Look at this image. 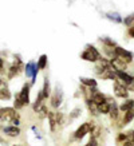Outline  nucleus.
<instances>
[{
	"instance_id": "nucleus-1",
	"label": "nucleus",
	"mask_w": 134,
	"mask_h": 146,
	"mask_svg": "<svg viewBox=\"0 0 134 146\" xmlns=\"http://www.w3.org/2000/svg\"><path fill=\"white\" fill-rule=\"evenodd\" d=\"M82 58H83L85 60H89V62H97V60H99L101 55H99V52L97 51V48H95V47L90 46V47H87V48L83 51Z\"/></svg>"
},
{
	"instance_id": "nucleus-2",
	"label": "nucleus",
	"mask_w": 134,
	"mask_h": 146,
	"mask_svg": "<svg viewBox=\"0 0 134 146\" xmlns=\"http://www.w3.org/2000/svg\"><path fill=\"white\" fill-rule=\"evenodd\" d=\"M114 52H115V56H118L119 59H122L125 63H130L133 60V54L126 51V50L121 48V47H115L114 48Z\"/></svg>"
},
{
	"instance_id": "nucleus-3",
	"label": "nucleus",
	"mask_w": 134,
	"mask_h": 146,
	"mask_svg": "<svg viewBox=\"0 0 134 146\" xmlns=\"http://www.w3.org/2000/svg\"><path fill=\"white\" fill-rule=\"evenodd\" d=\"M91 130H93V125L89 123V122H87V123L80 125V127L75 131V138H78V139H79V138H83L86 134L90 133Z\"/></svg>"
},
{
	"instance_id": "nucleus-4",
	"label": "nucleus",
	"mask_w": 134,
	"mask_h": 146,
	"mask_svg": "<svg viewBox=\"0 0 134 146\" xmlns=\"http://www.w3.org/2000/svg\"><path fill=\"white\" fill-rule=\"evenodd\" d=\"M91 101H93L94 103L98 106V105L103 103V102H106V97H105L102 93L97 91V90H95V87H93V90H91Z\"/></svg>"
},
{
	"instance_id": "nucleus-5",
	"label": "nucleus",
	"mask_w": 134,
	"mask_h": 146,
	"mask_svg": "<svg viewBox=\"0 0 134 146\" xmlns=\"http://www.w3.org/2000/svg\"><path fill=\"white\" fill-rule=\"evenodd\" d=\"M18 97H19V99H20V102L23 103V106L30 102V86H28V84H24V86H23L22 91H20V94H19Z\"/></svg>"
},
{
	"instance_id": "nucleus-6",
	"label": "nucleus",
	"mask_w": 134,
	"mask_h": 146,
	"mask_svg": "<svg viewBox=\"0 0 134 146\" xmlns=\"http://www.w3.org/2000/svg\"><path fill=\"white\" fill-rule=\"evenodd\" d=\"M110 66H111L115 71H125L126 63L123 62L122 59H119L118 56H115V58H113L111 60H110Z\"/></svg>"
},
{
	"instance_id": "nucleus-7",
	"label": "nucleus",
	"mask_w": 134,
	"mask_h": 146,
	"mask_svg": "<svg viewBox=\"0 0 134 146\" xmlns=\"http://www.w3.org/2000/svg\"><path fill=\"white\" fill-rule=\"evenodd\" d=\"M114 93H115L117 97H119V98H127V90L123 86V83L115 82V84H114Z\"/></svg>"
},
{
	"instance_id": "nucleus-8",
	"label": "nucleus",
	"mask_w": 134,
	"mask_h": 146,
	"mask_svg": "<svg viewBox=\"0 0 134 146\" xmlns=\"http://www.w3.org/2000/svg\"><path fill=\"white\" fill-rule=\"evenodd\" d=\"M115 75L119 78L122 82H123V84H131V82L134 80V76L129 75V74H126L125 71H115Z\"/></svg>"
},
{
	"instance_id": "nucleus-9",
	"label": "nucleus",
	"mask_w": 134,
	"mask_h": 146,
	"mask_svg": "<svg viewBox=\"0 0 134 146\" xmlns=\"http://www.w3.org/2000/svg\"><path fill=\"white\" fill-rule=\"evenodd\" d=\"M4 133L9 137H16L20 134V130L16 126H7V127H4Z\"/></svg>"
},
{
	"instance_id": "nucleus-10",
	"label": "nucleus",
	"mask_w": 134,
	"mask_h": 146,
	"mask_svg": "<svg viewBox=\"0 0 134 146\" xmlns=\"http://www.w3.org/2000/svg\"><path fill=\"white\" fill-rule=\"evenodd\" d=\"M97 109H98L99 113H102V114H107V113H110V103H107V101L103 102V103H101V105L97 106Z\"/></svg>"
},
{
	"instance_id": "nucleus-11",
	"label": "nucleus",
	"mask_w": 134,
	"mask_h": 146,
	"mask_svg": "<svg viewBox=\"0 0 134 146\" xmlns=\"http://www.w3.org/2000/svg\"><path fill=\"white\" fill-rule=\"evenodd\" d=\"M122 111H129L131 109H134V101L133 99H127L125 103H122V106L119 107Z\"/></svg>"
},
{
	"instance_id": "nucleus-12",
	"label": "nucleus",
	"mask_w": 134,
	"mask_h": 146,
	"mask_svg": "<svg viewBox=\"0 0 134 146\" xmlns=\"http://www.w3.org/2000/svg\"><path fill=\"white\" fill-rule=\"evenodd\" d=\"M110 117H111L113 119H115L117 117H118V107H117L115 102H113V103H110Z\"/></svg>"
},
{
	"instance_id": "nucleus-13",
	"label": "nucleus",
	"mask_w": 134,
	"mask_h": 146,
	"mask_svg": "<svg viewBox=\"0 0 134 146\" xmlns=\"http://www.w3.org/2000/svg\"><path fill=\"white\" fill-rule=\"evenodd\" d=\"M48 119H50V126H51V130H55V125L58 123L56 122V114L54 113H48Z\"/></svg>"
},
{
	"instance_id": "nucleus-14",
	"label": "nucleus",
	"mask_w": 134,
	"mask_h": 146,
	"mask_svg": "<svg viewBox=\"0 0 134 146\" xmlns=\"http://www.w3.org/2000/svg\"><path fill=\"white\" fill-rule=\"evenodd\" d=\"M80 82L86 86H89V87H95L97 86V82L94 79H90V78H80Z\"/></svg>"
},
{
	"instance_id": "nucleus-15",
	"label": "nucleus",
	"mask_w": 134,
	"mask_h": 146,
	"mask_svg": "<svg viewBox=\"0 0 134 146\" xmlns=\"http://www.w3.org/2000/svg\"><path fill=\"white\" fill-rule=\"evenodd\" d=\"M46 64H47V56H46V55H42V56L39 58V62H38V68H39V70H43L46 67Z\"/></svg>"
},
{
	"instance_id": "nucleus-16",
	"label": "nucleus",
	"mask_w": 134,
	"mask_h": 146,
	"mask_svg": "<svg viewBox=\"0 0 134 146\" xmlns=\"http://www.w3.org/2000/svg\"><path fill=\"white\" fill-rule=\"evenodd\" d=\"M134 118V109H131V110L126 111L125 114V119H123V123H129L130 121Z\"/></svg>"
},
{
	"instance_id": "nucleus-17",
	"label": "nucleus",
	"mask_w": 134,
	"mask_h": 146,
	"mask_svg": "<svg viewBox=\"0 0 134 146\" xmlns=\"http://www.w3.org/2000/svg\"><path fill=\"white\" fill-rule=\"evenodd\" d=\"M42 94H43V98H48V95H50V84L47 79L44 80V87L42 90Z\"/></svg>"
},
{
	"instance_id": "nucleus-18",
	"label": "nucleus",
	"mask_w": 134,
	"mask_h": 146,
	"mask_svg": "<svg viewBox=\"0 0 134 146\" xmlns=\"http://www.w3.org/2000/svg\"><path fill=\"white\" fill-rule=\"evenodd\" d=\"M36 113L39 114V117H40V118H44V117H48V113H47V109H46V106H43V105H42V106H40L39 109H38V111H36Z\"/></svg>"
},
{
	"instance_id": "nucleus-19",
	"label": "nucleus",
	"mask_w": 134,
	"mask_h": 146,
	"mask_svg": "<svg viewBox=\"0 0 134 146\" xmlns=\"http://www.w3.org/2000/svg\"><path fill=\"white\" fill-rule=\"evenodd\" d=\"M123 22H125V24H126V26H129L130 28H131V27H134V15H130V16H127V18H126Z\"/></svg>"
},
{
	"instance_id": "nucleus-20",
	"label": "nucleus",
	"mask_w": 134,
	"mask_h": 146,
	"mask_svg": "<svg viewBox=\"0 0 134 146\" xmlns=\"http://www.w3.org/2000/svg\"><path fill=\"white\" fill-rule=\"evenodd\" d=\"M87 106H89L90 111H93L94 114H95V113L98 111V109H97V105H95V103H94L91 99H89V101H87Z\"/></svg>"
},
{
	"instance_id": "nucleus-21",
	"label": "nucleus",
	"mask_w": 134,
	"mask_h": 146,
	"mask_svg": "<svg viewBox=\"0 0 134 146\" xmlns=\"http://www.w3.org/2000/svg\"><path fill=\"white\" fill-rule=\"evenodd\" d=\"M51 105H52L54 107H58L59 105H60V97L58 98V95H55V97L52 98V102H51Z\"/></svg>"
},
{
	"instance_id": "nucleus-22",
	"label": "nucleus",
	"mask_w": 134,
	"mask_h": 146,
	"mask_svg": "<svg viewBox=\"0 0 134 146\" xmlns=\"http://www.w3.org/2000/svg\"><path fill=\"white\" fill-rule=\"evenodd\" d=\"M118 141H127V138H126V134H119V137H118Z\"/></svg>"
},
{
	"instance_id": "nucleus-23",
	"label": "nucleus",
	"mask_w": 134,
	"mask_h": 146,
	"mask_svg": "<svg viewBox=\"0 0 134 146\" xmlns=\"http://www.w3.org/2000/svg\"><path fill=\"white\" fill-rule=\"evenodd\" d=\"M86 146H98V145H97V141H95V139L93 138V139H91V141H90Z\"/></svg>"
},
{
	"instance_id": "nucleus-24",
	"label": "nucleus",
	"mask_w": 134,
	"mask_h": 146,
	"mask_svg": "<svg viewBox=\"0 0 134 146\" xmlns=\"http://www.w3.org/2000/svg\"><path fill=\"white\" fill-rule=\"evenodd\" d=\"M105 43H106V44H109V46H115V43H114V42H113V40H110V39H105Z\"/></svg>"
},
{
	"instance_id": "nucleus-25",
	"label": "nucleus",
	"mask_w": 134,
	"mask_h": 146,
	"mask_svg": "<svg viewBox=\"0 0 134 146\" xmlns=\"http://www.w3.org/2000/svg\"><path fill=\"white\" fill-rule=\"evenodd\" d=\"M79 109H75V110H74V111H72V115H71V117H72V118H75V117H76V115H78V113H79Z\"/></svg>"
},
{
	"instance_id": "nucleus-26",
	"label": "nucleus",
	"mask_w": 134,
	"mask_h": 146,
	"mask_svg": "<svg viewBox=\"0 0 134 146\" xmlns=\"http://www.w3.org/2000/svg\"><path fill=\"white\" fill-rule=\"evenodd\" d=\"M123 146H134V143H133V142H127V141H126L125 143H123Z\"/></svg>"
},
{
	"instance_id": "nucleus-27",
	"label": "nucleus",
	"mask_w": 134,
	"mask_h": 146,
	"mask_svg": "<svg viewBox=\"0 0 134 146\" xmlns=\"http://www.w3.org/2000/svg\"><path fill=\"white\" fill-rule=\"evenodd\" d=\"M3 115H4V109H0V119L3 118Z\"/></svg>"
},
{
	"instance_id": "nucleus-28",
	"label": "nucleus",
	"mask_w": 134,
	"mask_h": 146,
	"mask_svg": "<svg viewBox=\"0 0 134 146\" xmlns=\"http://www.w3.org/2000/svg\"><path fill=\"white\" fill-rule=\"evenodd\" d=\"M3 70V60H1V59H0V71Z\"/></svg>"
},
{
	"instance_id": "nucleus-29",
	"label": "nucleus",
	"mask_w": 134,
	"mask_h": 146,
	"mask_svg": "<svg viewBox=\"0 0 134 146\" xmlns=\"http://www.w3.org/2000/svg\"><path fill=\"white\" fill-rule=\"evenodd\" d=\"M133 143H134V142H133Z\"/></svg>"
}]
</instances>
